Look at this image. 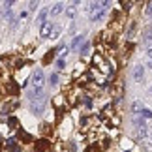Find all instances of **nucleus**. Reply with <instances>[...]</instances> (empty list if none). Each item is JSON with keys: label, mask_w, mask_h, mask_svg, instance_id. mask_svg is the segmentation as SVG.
Returning a JSON list of instances; mask_svg holds the SVG:
<instances>
[{"label": "nucleus", "mask_w": 152, "mask_h": 152, "mask_svg": "<svg viewBox=\"0 0 152 152\" xmlns=\"http://www.w3.org/2000/svg\"><path fill=\"white\" fill-rule=\"evenodd\" d=\"M53 23H45V25H42V28H39V36H42V39H47L53 36Z\"/></svg>", "instance_id": "obj_2"}, {"label": "nucleus", "mask_w": 152, "mask_h": 152, "mask_svg": "<svg viewBox=\"0 0 152 152\" xmlns=\"http://www.w3.org/2000/svg\"><path fill=\"white\" fill-rule=\"evenodd\" d=\"M47 17H49V8H43L38 13V23L39 25H45V23H47Z\"/></svg>", "instance_id": "obj_6"}, {"label": "nucleus", "mask_w": 152, "mask_h": 152, "mask_svg": "<svg viewBox=\"0 0 152 152\" xmlns=\"http://www.w3.org/2000/svg\"><path fill=\"white\" fill-rule=\"evenodd\" d=\"M55 66H56V69H58V72L66 68V62H64V58H62V56H60V58H58V60L55 62Z\"/></svg>", "instance_id": "obj_13"}, {"label": "nucleus", "mask_w": 152, "mask_h": 152, "mask_svg": "<svg viewBox=\"0 0 152 152\" xmlns=\"http://www.w3.org/2000/svg\"><path fill=\"white\" fill-rule=\"evenodd\" d=\"M141 116H143L145 120H147V118H152V111H148V109H145L143 113H141Z\"/></svg>", "instance_id": "obj_14"}, {"label": "nucleus", "mask_w": 152, "mask_h": 152, "mask_svg": "<svg viewBox=\"0 0 152 152\" xmlns=\"http://www.w3.org/2000/svg\"><path fill=\"white\" fill-rule=\"evenodd\" d=\"M88 49H90V43L85 42V45H81V56H86V55H88Z\"/></svg>", "instance_id": "obj_11"}, {"label": "nucleus", "mask_w": 152, "mask_h": 152, "mask_svg": "<svg viewBox=\"0 0 152 152\" xmlns=\"http://www.w3.org/2000/svg\"><path fill=\"white\" fill-rule=\"evenodd\" d=\"M150 94H152V86H150Z\"/></svg>", "instance_id": "obj_21"}, {"label": "nucleus", "mask_w": 152, "mask_h": 152, "mask_svg": "<svg viewBox=\"0 0 152 152\" xmlns=\"http://www.w3.org/2000/svg\"><path fill=\"white\" fill-rule=\"evenodd\" d=\"M147 124H143V126H139V130H137V135L139 137H147Z\"/></svg>", "instance_id": "obj_12"}, {"label": "nucleus", "mask_w": 152, "mask_h": 152, "mask_svg": "<svg viewBox=\"0 0 152 152\" xmlns=\"http://www.w3.org/2000/svg\"><path fill=\"white\" fill-rule=\"evenodd\" d=\"M143 111H145V107H143L141 102H133V103H132V113H133V115H141Z\"/></svg>", "instance_id": "obj_7"}, {"label": "nucleus", "mask_w": 152, "mask_h": 152, "mask_svg": "<svg viewBox=\"0 0 152 152\" xmlns=\"http://www.w3.org/2000/svg\"><path fill=\"white\" fill-rule=\"evenodd\" d=\"M147 56H148L150 60H152V47H148V49H147Z\"/></svg>", "instance_id": "obj_17"}, {"label": "nucleus", "mask_w": 152, "mask_h": 152, "mask_svg": "<svg viewBox=\"0 0 152 152\" xmlns=\"http://www.w3.org/2000/svg\"><path fill=\"white\" fill-rule=\"evenodd\" d=\"M77 4H79V2H73V4H69L68 8H66V11H64V13H66L68 19H73V17H75V11H77Z\"/></svg>", "instance_id": "obj_5"}, {"label": "nucleus", "mask_w": 152, "mask_h": 152, "mask_svg": "<svg viewBox=\"0 0 152 152\" xmlns=\"http://www.w3.org/2000/svg\"><path fill=\"white\" fill-rule=\"evenodd\" d=\"M26 17H28V11H26V10H23L21 13H19V19H21V21H25Z\"/></svg>", "instance_id": "obj_15"}, {"label": "nucleus", "mask_w": 152, "mask_h": 152, "mask_svg": "<svg viewBox=\"0 0 152 152\" xmlns=\"http://www.w3.org/2000/svg\"><path fill=\"white\" fill-rule=\"evenodd\" d=\"M132 75H133V81H143V77H145V66L143 64H137L135 68H133V72H132Z\"/></svg>", "instance_id": "obj_3"}, {"label": "nucleus", "mask_w": 152, "mask_h": 152, "mask_svg": "<svg viewBox=\"0 0 152 152\" xmlns=\"http://www.w3.org/2000/svg\"><path fill=\"white\" fill-rule=\"evenodd\" d=\"M103 15H105V10L98 11V13H92V15H90V21H92V23H96V21H100V19H102Z\"/></svg>", "instance_id": "obj_9"}, {"label": "nucleus", "mask_w": 152, "mask_h": 152, "mask_svg": "<svg viewBox=\"0 0 152 152\" xmlns=\"http://www.w3.org/2000/svg\"><path fill=\"white\" fill-rule=\"evenodd\" d=\"M85 103H86V107H90L92 102H90V98H85Z\"/></svg>", "instance_id": "obj_18"}, {"label": "nucleus", "mask_w": 152, "mask_h": 152, "mask_svg": "<svg viewBox=\"0 0 152 152\" xmlns=\"http://www.w3.org/2000/svg\"><path fill=\"white\" fill-rule=\"evenodd\" d=\"M147 42H150V43H152V32H150L148 36H147Z\"/></svg>", "instance_id": "obj_19"}, {"label": "nucleus", "mask_w": 152, "mask_h": 152, "mask_svg": "<svg viewBox=\"0 0 152 152\" xmlns=\"http://www.w3.org/2000/svg\"><path fill=\"white\" fill-rule=\"evenodd\" d=\"M43 85H45V73L42 69H36L32 75V88H34V94H42L43 90Z\"/></svg>", "instance_id": "obj_1"}, {"label": "nucleus", "mask_w": 152, "mask_h": 152, "mask_svg": "<svg viewBox=\"0 0 152 152\" xmlns=\"http://www.w3.org/2000/svg\"><path fill=\"white\" fill-rule=\"evenodd\" d=\"M13 4H15L13 0H10V2H4V8H6V10H10V8H11V6H13Z\"/></svg>", "instance_id": "obj_16"}, {"label": "nucleus", "mask_w": 152, "mask_h": 152, "mask_svg": "<svg viewBox=\"0 0 152 152\" xmlns=\"http://www.w3.org/2000/svg\"><path fill=\"white\" fill-rule=\"evenodd\" d=\"M47 83H49L51 86H56V85H58V75H56V73H51L49 79H47Z\"/></svg>", "instance_id": "obj_10"}, {"label": "nucleus", "mask_w": 152, "mask_h": 152, "mask_svg": "<svg viewBox=\"0 0 152 152\" xmlns=\"http://www.w3.org/2000/svg\"><path fill=\"white\" fill-rule=\"evenodd\" d=\"M83 39H85V36H83V34H81V36H77V38H75L73 42H72V49H77L79 45L83 43Z\"/></svg>", "instance_id": "obj_8"}, {"label": "nucleus", "mask_w": 152, "mask_h": 152, "mask_svg": "<svg viewBox=\"0 0 152 152\" xmlns=\"http://www.w3.org/2000/svg\"><path fill=\"white\" fill-rule=\"evenodd\" d=\"M147 68H150V69H152V60H148V64H147Z\"/></svg>", "instance_id": "obj_20"}, {"label": "nucleus", "mask_w": 152, "mask_h": 152, "mask_svg": "<svg viewBox=\"0 0 152 152\" xmlns=\"http://www.w3.org/2000/svg\"><path fill=\"white\" fill-rule=\"evenodd\" d=\"M150 141H152V133H150Z\"/></svg>", "instance_id": "obj_22"}, {"label": "nucleus", "mask_w": 152, "mask_h": 152, "mask_svg": "<svg viewBox=\"0 0 152 152\" xmlns=\"http://www.w3.org/2000/svg\"><path fill=\"white\" fill-rule=\"evenodd\" d=\"M62 11H66V8H64V2H56L55 6H51V8H49V15H51V17H56V15H60Z\"/></svg>", "instance_id": "obj_4"}]
</instances>
